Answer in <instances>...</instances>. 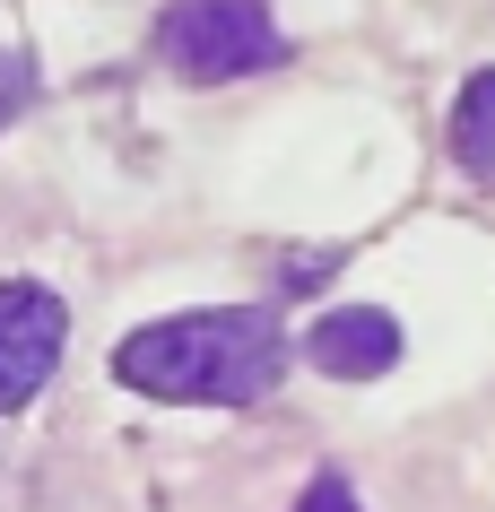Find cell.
Returning a JSON list of instances; mask_svg holds the SVG:
<instances>
[{"mask_svg":"<svg viewBox=\"0 0 495 512\" xmlns=\"http://www.w3.org/2000/svg\"><path fill=\"white\" fill-rule=\"evenodd\" d=\"M27 105H35V61L27 53H0V131H9Z\"/></svg>","mask_w":495,"mask_h":512,"instance_id":"cell-6","label":"cell"},{"mask_svg":"<svg viewBox=\"0 0 495 512\" xmlns=\"http://www.w3.org/2000/svg\"><path fill=\"white\" fill-rule=\"evenodd\" d=\"M452 148H461V165L495 174V70H478V79L461 87V105H452Z\"/></svg>","mask_w":495,"mask_h":512,"instance_id":"cell-5","label":"cell"},{"mask_svg":"<svg viewBox=\"0 0 495 512\" xmlns=\"http://www.w3.org/2000/svg\"><path fill=\"white\" fill-rule=\"evenodd\" d=\"M304 356L322 365L330 382H374L400 365V322L374 313V304H348V313H322V322L304 330Z\"/></svg>","mask_w":495,"mask_h":512,"instance_id":"cell-4","label":"cell"},{"mask_svg":"<svg viewBox=\"0 0 495 512\" xmlns=\"http://www.w3.org/2000/svg\"><path fill=\"white\" fill-rule=\"evenodd\" d=\"M61 348H70V304L35 278H9L0 287V417L27 408L44 382H53Z\"/></svg>","mask_w":495,"mask_h":512,"instance_id":"cell-3","label":"cell"},{"mask_svg":"<svg viewBox=\"0 0 495 512\" xmlns=\"http://www.w3.org/2000/svg\"><path fill=\"white\" fill-rule=\"evenodd\" d=\"M157 53L183 70V79L218 87V79H252L270 70L287 44H278V18L261 0H174L157 27Z\"/></svg>","mask_w":495,"mask_h":512,"instance_id":"cell-2","label":"cell"},{"mask_svg":"<svg viewBox=\"0 0 495 512\" xmlns=\"http://www.w3.org/2000/svg\"><path fill=\"white\" fill-rule=\"evenodd\" d=\"M296 512H357V495H348V478H313Z\"/></svg>","mask_w":495,"mask_h":512,"instance_id":"cell-7","label":"cell"},{"mask_svg":"<svg viewBox=\"0 0 495 512\" xmlns=\"http://www.w3.org/2000/svg\"><path fill=\"white\" fill-rule=\"evenodd\" d=\"M278 365H287V339H278V313H261V304L174 313V322H148L113 348V374L131 391L183 408H244L278 382Z\"/></svg>","mask_w":495,"mask_h":512,"instance_id":"cell-1","label":"cell"}]
</instances>
